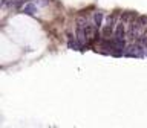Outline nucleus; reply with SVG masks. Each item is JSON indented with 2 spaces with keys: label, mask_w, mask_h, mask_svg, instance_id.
<instances>
[{
  "label": "nucleus",
  "mask_w": 147,
  "mask_h": 128,
  "mask_svg": "<svg viewBox=\"0 0 147 128\" xmlns=\"http://www.w3.org/2000/svg\"><path fill=\"white\" fill-rule=\"evenodd\" d=\"M144 53H146V57H147V46H144Z\"/></svg>",
  "instance_id": "7"
},
{
  "label": "nucleus",
  "mask_w": 147,
  "mask_h": 128,
  "mask_svg": "<svg viewBox=\"0 0 147 128\" xmlns=\"http://www.w3.org/2000/svg\"><path fill=\"white\" fill-rule=\"evenodd\" d=\"M136 21H138V25H140L141 27H146L147 26V17H138Z\"/></svg>",
  "instance_id": "5"
},
{
  "label": "nucleus",
  "mask_w": 147,
  "mask_h": 128,
  "mask_svg": "<svg viewBox=\"0 0 147 128\" xmlns=\"http://www.w3.org/2000/svg\"><path fill=\"white\" fill-rule=\"evenodd\" d=\"M9 5H11V6H16V0H3V2H2V8H8Z\"/></svg>",
  "instance_id": "6"
},
{
  "label": "nucleus",
  "mask_w": 147,
  "mask_h": 128,
  "mask_svg": "<svg viewBox=\"0 0 147 128\" xmlns=\"http://www.w3.org/2000/svg\"><path fill=\"white\" fill-rule=\"evenodd\" d=\"M101 21H103V12H95L94 14V25L95 26H101Z\"/></svg>",
  "instance_id": "3"
},
{
  "label": "nucleus",
  "mask_w": 147,
  "mask_h": 128,
  "mask_svg": "<svg viewBox=\"0 0 147 128\" xmlns=\"http://www.w3.org/2000/svg\"><path fill=\"white\" fill-rule=\"evenodd\" d=\"M81 43H80V41H69V47H72V49H77V50H80V47H81Z\"/></svg>",
  "instance_id": "4"
},
{
  "label": "nucleus",
  "mask_w": 147,
  "mask_h": 128,
  "mask_svg": "<svg viewBox=\"0 0 147 128\" xmlns=\"http://www.w3.org/2000/svg\"><path fill=\"white\" fill-rule=\"evenodd\" d=\"M22 11L25 14H28V15H35L37 11H38V8H37L35 3H26V5H23Z\"/></svg>",
  "instance_id": "1"
},
{
  "label": "nucleus",
  "mask_w": 147,
  "mask_h": 128,
  "mask_svg": "<svg viewBox=\"0 0 147 128\" xmlns=\"http://www.w3.org/2000/svg\"><path fill=\"white\" fill-rule=\"evenodd\" d=\"M124 35H126V23L121 21V23L117 26V29H115V38L124 40Z\"/></svg>",
  "instance_id": "2"
}]
</instances>
